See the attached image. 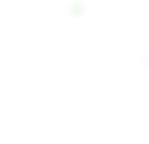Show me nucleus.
<instances>
[{
	"mask_svg": "<svg viewBox=\"0 0 149 144\" xmlns=\"http://www.w3.org/2000/svg\"><path fill=\"white\" fill-rule=\"evenodd\" d=\"M0 144H149V0H0Z\"/></svg>",
	"mask_w": 149,
	"mask_h": 144,
	"instance_id": "nucleus-1",
	"label": "nucleus"
}]
</instances>
